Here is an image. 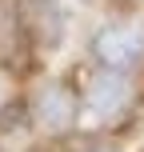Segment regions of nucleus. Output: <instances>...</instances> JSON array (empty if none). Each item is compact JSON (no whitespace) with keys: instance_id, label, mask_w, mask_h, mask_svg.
<instances>
[{"instance_id":"obj_3","label":"nucleus","mask_w":144,"mask_h":152,"mask_svg":"<svg viewBox=\"0 0 144 152\" xmlns=\"http://www.w3.org/2000/svg\"><path fill=\"white\" fill-rule=\"evenodd\" d=\"M40 120H44V124H52V128L68 124V96H64L60 88L44 92V100H40Z\"/></svg>"},{"instance_id":"obj_4","label":"nucleus","mask_w":144,"mask_h":152,"mask_svg":"<svg viewBox=\"0 0 144 152\" xmlns=\"http://www.w3.org/2000/svg\"><path fill=\"white\" fill-rule=\"evenodd\" d=\"M0 32H4V24H0Z\"/></svg>"},{"instance_id":"obj_1","label":"nucleus","mask_w":144,"mask_h":152,"mask_svg":"<svg viewBox=\"0 0 144 152\" xmlns=\"http://www.w3.org/2000/svg\"><path fill=\"white\" fill-rule=\"evenodd\" d=\"M140 52H144V40H140V32H132V28H108V32H100V40H96V56L108 68H128Z\"/></svg>"},{"instance_id":"obj_2","label":"nucleus","mask_w":144,"mask_h":152,"mask_svg":"<svg viewBox=\"0 0 144 152\" xmlns=\"http://www.w3.org/2000/svg\"><path fill=\"white\" fill-rule=\"evenodd\" d=\"M124 96H128V88H124V80L116 72H104L92 84V108H96V112H116V108L124 104Z\"/></svg>"}]
</instances>
